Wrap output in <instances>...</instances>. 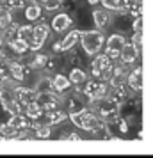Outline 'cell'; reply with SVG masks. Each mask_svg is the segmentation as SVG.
I'll return each instance as SVG.
<instances>
[{"label":"cell","mask_w":153,"mask_h":158,"mask_svg":"<svg viewBox=\"0 0 153 158\" xmlns=\"http://www.w3.org/2000/svg\"><path fill=\"white\" fill-rule=\"evenodd\" d=\"M70 119H71L79 128L89 130V131H96V130L100 128V124H102L96 115L89 114V112H86V110H82V112H79V114H71Z\"/></svg>","instance_id":"1"},{"label":"cell","mask_w":153,"mask_h":158,"mask_svg":"<svg viewBox=\"0 0 153 158\" xmlns=\"http://www.w3.org/2000/svg\"><path fill=\"white\" fill-rule=\"evenodd\" d=\"M102 44H103V36L98 30H91V32L82 34V46L87 53H96L102 48Z\"/></svg>","instance_id":"2"},{"label":"cell","mask_w":153,"mask_h":158,"mask_svg":"<svg viewBox=\"0 0 153 158\" xmlns=\"http://www.w3.org/2000/svg\"><path fill=\"white\" fill-rule=\"evenodd\" d=\"M86 96H87L89 100H102V98H105V94H107V87H105V84L103 82H98V80H91V82H87V85H86Z\"/></svg>","instance_id":"3"},{"label":"cell","mask_w":153,"mask_h":158,"mask_svg":"<svg viewBox=\"0 0 153 158\" xmlns=\"http://www.w3.org/2000/svg\"><path fill=\"white\" fill-rule=\"evenodd\" d=\"M48 37V25L45 23H39L34 27V32H32V44H30V50H39L43 43Z\"/></svg>","instance_id":"4"},{"label":"cell","mask_w":153,"mask_h":158,"mask_svg":"<svg viewBox=\"0 0 153 158\" xmlns=\"http://www.w3.org/2000/svg\"><path fill=\"white\" fill-rule=\"evenodd\" d=\"M37 91L36 89H29V87H16L15 89V98L22 105H29L32 101H37Z\"/></svg>","instance_id":"5"},{"label":"cell","mask_w":153,"mask_h":158,"mask_svg":"<svg viewBox=\"0 0 153 158\" xmlns=\"http://www.w3.org/2000/svg\"><path fill=\"white\" fill-rule=\"evenodd\" d=\"M109 69H110V57L109 55H98L93 60V73L96 77H109Z\"/></svg>","instance_id":"6"},{"label":"cell","mask_w":153,"mask_h":158,"mask_svg":"<svg viewBox=\"0 0 153 158\" xmlns=\"http://www.w3.org/2000/svg\"><path fill=\"white\" fill-rule=\"evenodd\" d=\"M125 46V37L123 36H110L109 43H107V55L112 59L119 57V53Z\"/></svg>","instance_id":"7"},{"label":"cell","mask_w":153,"mask_h":158,"mask_svg":"<svg viewBox=\"0 0 153 158\" xmlns=\"http://www.w3.org/2000/svg\"><path fill=\"white\" fill-rule=\"evenodd\" d=\"M79 36H80V32H77V30H73V32H70L68 36L61 41V43H55L53 44V50L55 52H62V50H70L73 44L77 43V39H79Z\"/></svg>","instance_id":"8"},{"label":"cell","mask_w":153,"mask_h":158,"mask_svg":"<svg viewBox=\"0 0 153 158\" xmlns=\"http://www.w3.org/2000/svg\"><path fill=\"white\" fill-rule=\"evenodd\" d=\"M139 52L132 46V44H126L125 43L123 50H121V53H119V57H121V60H123L125 64H132L134 60H135V57H137Z\"/></svg>","instance_id":"9"},{"label":"cell","mask_w":153,"mask_h":158,"mask_svg":"<svg viewBox=\"0 0 153 158\" xmlns=\"http://www.w3.org/2000/svg\"><path fill=\"white\" fill-rule=\"evenodd\" d=\"M9 124L13 126V128L16 130H25V128H29V117L27 115H23V114H15V115H11V121H9Z\"/></svg>","instance_id":"10"},{"label":"cell","mask_w":153,"mask_h":158,"mask_svg":"<svg viewBox=\"0 0 153 158\" xmlns=\"http://www.w3.org/2000/svg\"><path fill=\"white\" fill-rule=\"evenodd\" d=\"M9 46H11V50L15 52V53H25L27 50H30L29 41H25V39H20V37H15V39H11V41H9Z\"/></svg>","instance_id":"11"},{"label":"cell","mask_w":153,"mask_h":158,"mask_svg":"<svg viewBox=\"0 0 153 158\" xmlns=\"http://www.w3.org/2000/svg\"><path fill=\"white\" fill-rule=\"evenodd\" d=\"M70 23H71V20H70L68 15H57L52 20V29L55 30V32H61V30H64Z\"/></svg>","instance_id":"12"},{"label":"cell","mask_w":153,"mask_h":158,"mask_svg":"<svg viewBox=\"0 0 153 158\" xmlns=\"http://www.w3.org/2000/svg\"><path fill=\"white\" fill-rule=\"evenodd\" d=\"M25 110H27V117L29 119H39L43 115V107L37 101H32L29 105H25Z\"/></svg>","instance_id":"13"},{"label":"cell","mask_w":153,"mask_h":158,"mask_svg":"<svg viewBox=\"0 0 153 158\" xmlns=\"http://www.w3.org/2000/svg\"><path fill=\"white\" fill-rule=\"evenodd\" d=\"M66 119V114L64 112H61V110H48L46 112V121H45V124H57V123H61V121H64Z\"/></svg>","instance_id":"14"},{"label":"cell","mask_w":153,"mask_h":158,"mask_svg":"<svg viewBox=\"0 0 153 158\" xmlns=\"http://www.w3.org/2000/svg\"><path fill=\"white\" fill-rule=\"evenodd\" d=\"M100 114H102L103 119L112 121V119H116V115H117V107L110 101V103H107V105H103V107L100 108Z\"/></svg>","instance_id":"15"},{"label":"cell","mask_w":153,"mask_h":158,"mask_svg":"<svg viewBox=\"0 0 153 158\" xmlns=\"http://www.w3.org/2000/svg\"><path fill=\"white\" fill-rule=\"evenodd\" d=\"M41 16V7L37 6L36 2H30L29 6L25 7V18L29 20V22H34Z\"/></svg>","instance_id":"16"},{"label":"cell","mask_w":153,"mask_h":158,"mask_svg":"<svg viewBox=\"0 0 153 158\" xmlns=\"http://www.w3.org/2000/svg\"><path fill=\"white\" fill-rule=\"evenodd\" d=\"M9 69H11V77H13V80H16V82H22L23 77H25V69H23V66L20 64V62H9Z\"/></svg>","instance_id":"17"},{"label":"cell","mask_w":153,"mask_h":158,"mask_svg":"<svg viewBox=\"0 0 153 158\" xmlns=\"http://www.w3.org/2000/svg\"><path fill=\"white\" fill-rule=\"evenodd\" d=\"M128 84H130V87L135 89V91L141 89V85H142V80H141V68H135V69L128 75Z\"/></svg>","instance_id":"18"},{"label":"cell","mask_w":153,"mask_h":158,"mask_svg":"<svg viewBox=\"0 0 153 158\" xmlns=\"http://www.w3.org/2000/svg\"><path fill=\"white\" fill-rule=\"evenodd\" d=\"M13 100H15V93L9 91V89H6V87H2V89H0V105L6 108Z\"/></svg>","instance_id":"19"},{"label":"cell","mask_w":153,"mask_h":158,"mask_svg":"<svg viewBox=\"0 0 153 158\" xmlns=\"http://www.w3.org/2000/svg\"><path fill=\"white\" fill-rule=\"evenodd\" d=\"M29 4H30V0H4V6H6V9H9V11L27 7Z\"/></svg>","instance_id":"20"},{"label":"cell","mask_w":153,"mask_h":158,"mask_svg":"<svg viewBox=\"0 0 153 158\" xmlns=\"http://www.w3.org/2000/svg\"><path fill=\"white\" fill-rule=\"evenodd\" d=\"M95 23L98 29H103L107 23H109V15L105 13V11H95Z\"/></svg>","instance_id":"21"},{"label":"cell","mask_w":153,"mask_h":158,"mask_svg":"<svg viewBox=\"0 0 153 158\" xmlns=\"http://www.w3.org/2000/svg\"><path fill=\"white\" fill-rule=\"evenodd\" d=\"M52 82H53V89H57V91H64L70 87V78H66L64 75H57Z\"/></svg>","instance_id":"22"},{"label":"cell","mask_w":153,"mask_h":158,"mask_svg":"<svg viewBox=\"0 0 153 158\" xmlns=\"http://www.w3.org/2000/svg\"><path fill=\"white\" fill-rule=\"evenodd\" d=\"M32 32H34V27H30V25H22V27H18V34H16V36L20 37V39L29 41V39H32Z\"/></svg>","instance_id":"23"},{"label":"cell","mask_w":153,"mask_h":158,"mask_svg":"<svg viewBox=\"0 0 153 158\" xmlns=\"http://www.w3.org/2000/svg\"><path fill=\"white\" fill-rule=\"evenodd\" d=\"M4 110H7V112H9L11 115H15V114H22V103H20V101H18V100L15 98V100L11 101V103H9V105H7L6 108H4Z\"/></svg>","instance_id":"24"},{"label":"cell","mask_w":153,"mask_h":158,"mask_svg":"<svg viewBox=\"0 0 153 158\" xmlns=\"http://www.w3.org/2000/svg\"><path fill=\"white\" fill-rule=\"evenodd\" d=\"M84 80H86V75H84V71H82V69H73L71 75H70V82L80 84V82H84Z\"/></svg>","instance_id":"25"},{"label":"cell","mask_w":153,"mask_h":158,"mask_svg":"<svg viewBox=\"0 0 153 158\" xmlns=\"http://www.w3.org/2000/svg\"><path fill=\"white\" fill-rule=\"evenodd\" d=\"M36 137L37 139H46V137H50V128H48V124L37 126L36 128Z\"/></svg>","instance_id":"26"},{"label":"cell","mask_w":153,"mask_h":158,"mask_svg":"<svg viewBox=\"0 0 153 158\" xmlns=\"http://www.w3.org/2000/svg\"><path fill=\"white\" fill-rule=\"evenodd\" d=\"M11 23H13V16H11V11H7L6 15H4L2 18H0V29L4 30L6 27H9Z\"/></svg>","instance_id":"27"},{"label":"cell","mask_w":153,"mask_h":158,"mask_svg":"<svg viewBox=\"0 0 153 158\" xmlns=\"http://www.w3.org/2000/svg\"><path fill=\"white\" fill-rule=\"evenodd\" d=\"M46 60H48V59L45 57V55H36V59L32 60V64L30 66H32V68H43Z\"/></svg>","instance_id":"28"},{"label":"cell","mask_w":153,"mask_h":158,"mask_svg":"<svg viewBox=\"0 0 153 158\" xmlns=\"http://www.w3.org/2000/svg\"><path fill=\"white\" fill-rule=\"evenodd\" d=\"M45 7L48 11H55V9L61 7V0H46L45 2Z\"/></svg>","instance_id":"29"},{"label":"cell","mask_w":153,"mask_h":158,"mask_svg":"<svg viewBox=\"0 0 153 158\" xmlns=\"http://www.w3.org/2000/svg\"><path fill=\"white\" fill-rule=\"evenodd\" d=\"M132 46L137 52H141V32H135L134 34V43H132Z\"/></svg>","instance_id":"30"},{"label":"cell","mask_w":153,"mask_h":158,"mask_svg":"<svg viewBox=\"0 0 153 158\" xmlns=\"http://www.w3.org/2000/svg\"><path fill=\"white\" fill-rule=\"evenodd\" d=\"M103 6L109 9H117V6H119V0H102Z\"/></svg>","instance_id":"31"},{"label":"cell","mask_w":153,"mask_h":158,"mask_svg":"<svg viewBox=\"0 0 153 158\" xmlns=\"http://www.w3.org/2000/svg\"><path fill=\"white\" fill-rule=\"evenodd\" d=\"M141 27H142V23H141V18H135V22H134V30L135 32H141Z\"/></svg>","instance_id":"32"},{"label":"cell","mask_w":153,"mask_h":158,"mask_svg":"<svg viewBox=\"0 0 153 158\" xmlns=\"http://www.w3.org/2000/svg\"><path fill=\"white\" fill-rule=\"evenodd\" d=\"M9 9H6V7H0V18H2V16L6 15V13H7Z\"/></svg>","instance_id":"33"},{"label":"cell","mask_w":153,"mask_h":158,"mask_svg":"<svg viewBox=\"0 0 153 158\" xmlns=\"http://www.w3.org/2000/svg\"><path fill=\"white\" fill-rule=\"evenodd\" d=\"M4 85H6V80H4V78H2V77H0V89H2V87H4Z\"/></svg>","instance_id":"34"},{"label":"cell","mask_w":153,"mask_h":158,"mask_svg":"<svg viewBox=\"0 0 153 158\" xmlns=\"http://www.w3.org/2000/svg\"><path fill=\"white\" fill-rule=\"evenodd\" d=\"M89 2H91V4H96V2H98V0H89Z\"/></svg>","instance_id":"35"},{"label":"cell","mask_w":153,"mask_h":158,"mask_svg":"<svg viewBox=\"0 0 153 158\" xmlns=\"http://www.w3.org/2000/svg\"><path fill=\"white\" fill-rule=\"evenodd\" d=\"M0 50H2V37H0Z\"/></svg>","instance_id":"36"},{"label":"cell","mask_w":153,"mask_h":158,"mask_svg":"<svg viewBox=\"0 0 153 158\" xmlns=\"http://www.w3.org/2000/svg\"><path fill=\"white\" fill-rule=\"evenodd\" d=\"M41 2H43V4H45V2H46V0H41Z\"/></svg>","instance_id":"37"}]
</instances>
